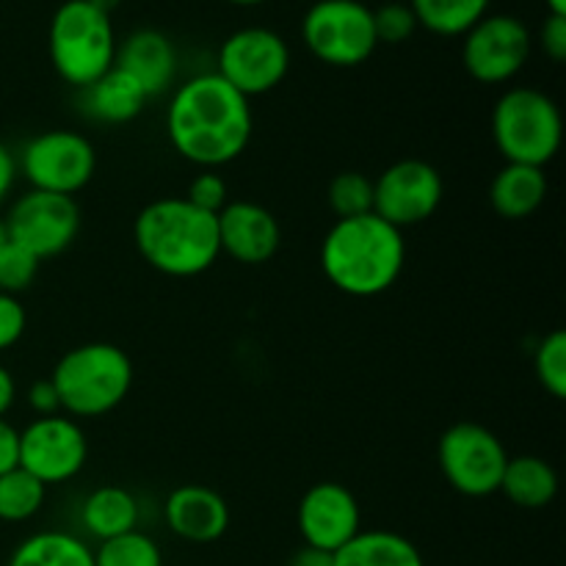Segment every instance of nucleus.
<instances>
[{
    "mask_svg": "<svg viewBox=\"0 0 566 566\" xmlns=\"http://www.w3.org/2000/svg\"><path fill=\"white\" fill-rule=\"evenodd\" d=\"M249 97L216 72H202L175 88L166 108L171 149L199 169H221L241 158L252 142Z\"/></svg>",
    "mask_w": 566,
    "mask_h": 566,
    "instance_id": "obj_1",
    "label": "nucleus"
},
{
    "mask_svg": "<svg viewBox=\"0 0 566 566\" xmlns=\"http://www.w3.org/2000/svg\"><path fill=\"white\" fill-rule=\"evenodd\" d=\"M407 263V241L398 227L370 210L337 219L321 243V269L340 293L374 298L390 291Z\"/></svg>",
    "mask_w": 566,
    "mask_h": 566,
    "instance_id": "obj_2",
    "label": "nucleus"
},
{
    "mask_svg": "<svg viewBox=\"0 0 566 566\" xmlns=\"http://www.w3.org/2000/svg\"><path fill=\"white\" fill-rule=\"evenodd\" d=\"M133 241L149 269L175 280L205 274L221 258L216 216L193 208L186 197L144 205L133 221Z\"/></svg>",
    "mask_w": 566,
    "mask_h": 566,
    "instance_id": "obj_3",
    "label": "nucleus"
},
{
    "mask_svg": "<svg viewBox=\"0 0 566 566\" xmlns=\"http://www.w3.org/2000/svg\"><path fill=\"white\" fill-rule=\"evenodd\" d=\"M50 381L61 412L72 420H94L125 401L133 387V363L114 343H83L55 363Z\"/></svg>",
    "mask_w": 566,
    "mask_h": 566,
    "instance_id": "obj_4",
    "label": "nucleus"
},
{
    "mask_svg": "<svg viewBox=\"0 0 566 566\" xmlns=\"http://www.w3.org/2000/svg\"><path fill=\"white\" fill-rule=\"evenodd\" d=\"M116 44L111 14L94 9L88 0H66L50 20V64L61 81L81 92L114 70Z\"/></svg>",
    "mask_w": 566,
    "mask_h": 566,
    "instance_id": "obj_5",
    "label": "nucleus"
},
{
    "mask_svg": "<svg viewBox=\"0 0 566 566\" xmlns=\"http://www.w3.org/2000/svg\"><path fill=\"white\" fill-rule=\"evenodd\" d=\"M492 142L506 164L545 169L564 142L562 108L534 86H514L492 108Z\"/></svg>",
    "mask_w": 566,
    "mask_h": 566,
    "instance_id": "obj_6",
    "label": "nucleus"
},
{
    "mask_svg": "<svg viewBox=\"0 0 566 566\" xmlns=\"http://www.w3.org/2000/svg\"><path fill=\"white\" fill-rule=\"evenodd\" d=\"M302 39L321 64L359 66L376 53L374 9L359 0H318L302 20Z\"/></svg>",
    "mask_w": 566,
    "mask_h": 566,
    "instance_id": "obj_7",
    "label": "nucleus"
},
{
    "mask_svg": "<svg viewBox=\"0 0 566 566\" xmlns=\"http://www.w3.org/2000/svg\"><path fill=\"white\" fill-rule=\"evenodd\" d=\"M17 171L33 191L75 197L97 171V149L77 130H44L17 155Z\"/></svg>",
    "mask_w": 566,
    "mask_h": 566,
    "instance_id": "obj_8",
    "label": "nucleus"
},
{
    "mask_svg": "<svg viewBox=\"0 0 566 566\" xmlns=\"http://www.w3.org/2000/svg\"><path fill=\"white\" fill-rule=\"evenodd\" d=\"M437 459L448 486L464 497H490L501 492L509 451L495 431L481 423H453L437 446Z\"/></svg>",
    "mask_w": 566,
    "mask_h": 566,
    "instance_id": "obj_9",
    "label": "nucleus"
},
{
    "mask_svg": "<svg viewBox=\"0 0 566 566\" xmlns=\"http://www.w3.org/2000/svg\"><path fill=\"white\" fill-rule=\"evenodd\" d=\"M11 243L42 260L59 258L75 243L81 232V208L75 197L48 191H25L11 202L3 219Z\"/></svg>",
    "mask_w": 566,
    "mask_h": 566,
    "instance_id": "obj_10",
    "label": "nucleus"
},
{
    "mask_svg": "<svg viewBox=\"0 0 566 566\" xmlns=\"http://www.w3.org/2000/svg\"><path fill=\"white\" fill-rule=\"evenodd\" d=\"M291 70V48L271 28L249 25L230 33L219 48V70L243 97H260L280 86Z\"/></svg>",
    "mask_w": 566,
    "mask_h": 566,
    "instance_id": "obj_11",
    "label": "nucleus"
},
{
    "mask_svg": "<svg viewBox=\"0 0 566 566\" xmlns=\"http://www.w3.org/2000/svg\"><path fill=\"white\" fill-rule=\"evenodd\" d=\"M534 36L514 14H486L464 33L462 64L473 81L503 86L528 64Z\"/></svg>",
    "mask_w": 566,
    "mask_h": 566,
    "instance_id": "obj_12",
    "label": "nucleus"
},
{
    "mask_svg": "<svg viewBox=\"0 0 566 566\" xmlns=\"http://www.w3.org/2000/svg\"><path fill=\"white\" fill-rule=\"evenodd\" d=\"M442 197V175L418 158L398 160L374 180V213L401 232L429 221L440 210Z\"/></svg>",
    "mask_w": 566,
    "mask_h": 566,
    "instance_id": "obj_13",
    "label": "nucleus"
},
{
    "mask_svg": "<svg viewBox=\"0 0 566 566\" xmlns=\"http://www.w3.org/2000/svg\"><path fill=\"white\" fill-rule=\"evenodd\" d=\"M86 431L70 415L36 418L20 431V468L36 475L44 486L66 484L86 468Z\"/></svg>",
    "mask_w": 566,
    "mask_h": 566,
    "instance_id": "obj_14",
    "label": "nucleus"
},
{
    "mask_svg": "<svg viewBox=\"0 0 566 566\" xmlns=\"http://www.w3.org/2000/svg\"><path fill=\"white\" fill-rule=\"evenodd\" d=\"M296 523L304 545L337 553L363 531V512L352 490L337 481H321L298 501Z\"/></svg>",
    "mask_w": 566,
    "mask_h": 566,
    "instance_id": "obj_15",
    "label": "nucleus"
},
{
    "mask_svg": "<svg viewBox=\"0 0 566 566\" xmlns=\"http://www.w3.org/2000/svg\"><path fill=\"white\" fill-rule=\"evenodd\" d=\"M221 254L241 265H263L280 252L282 230L269 208L249 199H235L216 216Z\"/></svg>",
    "mask_w": 566,
    "mask_h": 566,
    "instance_id": "obj_16",
    "label": "nucleus"
},
{
    "mask_svg": "<svg viewBox=\"0 0 566 566\" xmlns=\"http://www.w3.org/2000/svg\"><path fill=\"white\" fill-rule=\"evenodd\" d=\"M164 520L175 536L191 545L219 542L230 528V506L216 490L205 484H182L169 492Z\"/></svg>",
    "mask_w": 566,
    "mask_h": 566,
    "instance_id": "obj_17",
    "label": "nucleus"
},
{
    "mask_svg": "<svg viewBox=\"0 0 566 566\" xmlns=\"http://www.w3.org/2000/svg\"><path fill=\"white\" fill-rule=\"evenodd\" d=\"M122 72L144 88L149 99L169 92L177 75V50L166 33L155 28H138L122 44H116V61Z\"/></svg>",
    "mask_w": 566,
    "mask_h": 566,
    "instance_id": "obj_18",
    "label": "nucleus"
},
{
    "mask_svg": "<svg viewBox=\"0 0 566 566\" xmlns=\"http://www.w3.org/2000/svg\"><path fill=\"white\" fill-rule=\"evenodd\" d=\"M547 175L545 169L523 164H506L490 186V205L501 219L523 221L545 205Z\"/></svg>",
    "mask_w": 566,
    "mask_h": 566,
    "instance_id": "obj_19",
    "label": "nucleus"
},
{
    "mask_svg": "<svg viewBox=\"0 0 566 566\" xmlns=\"http://www.w3.org/2000/svg\"><path fill=\"white\" fill-rule=\"evenodd\" d=\"M147 99L144 88L119 66L83 88V108L94 122H103V125H127L142 114Z\"/></svg>",
    "mask_w": 566,
    "mask_h": 566,
    "instance_id": "obj_20",
    "label": "nucleus"
},
{
    "mask_svg": "<svg viewBox=\"0 0 566 566\" xmlns=\"http://www.w3.org/2000/svg\"><path fill=\"white\" fill-rule=\"evenodd\" d=\"M138 509L136 495L125 486H97L88 492L81 503V525L86 536L105 542L114 536L127 534L138 528Z\"/></svg>",
    "mask_w": 566,
    "mask_h": 566,
    "instance_id": "obj_21",
    "label": "nucleus"
},
{
    "mask_svg": "<svg viewBox=\"0 0 566 566\" xmlns=\"http://www.w3.org/2000/svg\"><path fill=\"white\" fill-rule=\"evenodd\" d=\"M501 492L520 509H545L558 495V473L551 462L542 457H509L506 473H503Z\"/></svg>",
    "mask_w": 566,
    "mask_h": 566,
    "instance_id": "obj_22",
    "label": "nucleus"
},
{
    "mask_svg": "<svg viewBox=\"0 0 566 566\" xmlns=\"http://www.w3.org/2000/svg\"><path fill=\"white\" fill-rule=\"evenodd\" d=\"M335 566H426L418 547L396 531H359L335 553Z\"/></svg>",
    "mask_w": 566,
    "mask_h": 566,
    "instance_id": "obj_23",
    "label": "nucleus"
},
{
    "mask_svg": "<svg viewBox=\"0 0 566 566\" xmlns=\"http://www.w3.org/2000/svg\"><path fill=\"white\" fill-rule=\"evenodd\" d=\"M6 566H94V551L70 531H39L14 547Z\"/></svg>",
    "mask_w": 566,
    "mask_h": 566,
    "instance_id": "obj_24",
    "label": "nucleus"
},
{
    "mask_svg": "<svg viewBox=\"0 0 566 566\" xmlns=\"http://www.w3.org/2000/svg\"><path fill=\"white\" fill-rule=\"evenodd\" d=\"M492 0H409L418 28L434 36H464L481 17H486Z\"/></svg>",
    "mask_w": 566,
    "mask_h": 566,
    "instance_id": "obj_25",
    "label": "nucleus"
},
{
    "mask_svg": "<svg viewBox=\"0 0 566 566\" xmlns=\"http://www.w3.org/2000/svg\"><path fill=\"white\" fill-rule=\"evenodd\" d=\"M44 501H48V486L28 470L14 468L0 475V523H28L42 512Z\"/></svg>",
    "mask_w": 566,
    "mask_h": 566,
    "instance_id": "obj_26",
    "label": "nucleus"
},
{
    "mask_svg": "<svg viewBox=\"0 0 566 566\" xmlns=\"http://www.w3.org/2000/svg\"><path fill=\"white\" fill-rule=\"evenodd\" d=\"M94 566H164V553L153 536L136 528L99 542L94 551Z\"/></svg>",
    "mask_w": 566,
    "mask_h": 566,
    "instance_id": "obj_27",
    "label": "nucleus"
},
{
    "mask_svg": "<svg viewBox=\"0 0 566 566\" xmlns=\"http://www.w3.org/2000/svg\"><path fill=\"white\" fill-rule=\"evenodd\" d=\"M329 208L337 219H354L374 210V180L363 171H340L329 182Z\"/></svg>",
    "mask_w": 566,
    "mask_h": 566,
    "instance_id": "obj_28",
    "label": "nucleus"
},
{
    "mask_svg": "<svg viewBox=\"0 0 566 566\" xmlns=\"http://www.w3.org/2000/svg\"><path fill=\"white\" fill-rule=\"evenodd\" d=\"M534 374L553 398H566V335L553 329L539 340L534 352Z\"/></svg>",
    "mask_w": 566,
    "mask_h": 566,
    "instance_id": "obj_29",
    "label": "nucleus"
},
{
    "mask_svg": "<svg viewBox=\"0 0 566 566\" xmlns=\"http://www.w3.org/2000/svg\"><path fill=\"white\" fill-rule=\"evenodd\" d=\"M39 274V260L31 252L20 249L17 243H6L0 249V291L20 296L33 285Z\"/></svg>",
    "mask_w": 566,
    "mask_h": 566,
    "instance_id": "obj_30",
    "label": "nucleus"
},
{
    "mask_svg": "<svg viewBox=\"0 0 566 566\" xmlns=\"http://www.w3.org/2000/svg\"><path fill=\"white\" fill-rule=\"evenodd\" d=\"M374 28L379 44H401L418 31V20L409 3H387L374 11Z\"/></svg>",
    "mask_w": 566,
    "mask_h": 566,
    "instance_id": "obj_31",
    "label": "nucleus"
},
{
    "mask_svg": "<svg viewBox=\"0 0 566 566\" xmlns=\"http://www.w3.org/2000/svg\"><path fill=\"white\" fill-rule=\"evenodd\" d=\"M186 199L193 205V208L219 216L221 208L230 202L227 180L216 169H202L197 177H193L191 186H188Z\"/></svg>",
    "mask_w": 566,
    "mask_h": 566,
    "instance_id": "obj_32",
    "label": "nucleus"
},
{
    "mask_svg": "<svg viewBox=\"0 0 566 566\" xmlns=\"http://www.w3.org/2000/svg\"><path fill=\"white\" fill-rule=\"evenodd\" d=\"M28 329V313L20 296L0 291V352H9L22 340Z\"/></svg>",
    "mask_w": 566,
    "mask_h": 566,
    "instance_id": "obj_33",
    "label": "nucleus"
},
{
    "mask_svg": "<svg viewBox=\"0 0 566 566\" xmlns=\"http://www.w3.org/2000/svg\"><path fill=\"white\" fill-rule=\"evenodd\" d=\"M539 44L551 61H556V64L566 61V17L547 14V20L539 28Z\"/></svg>",
    "mask_w": 566,
    "mask_h": 566,
    "instance_id": "obj_34",
    "label": "nucleus"
},
{
    "mask_svg": "<svg viewBox=\"0 0 566 566\" xmlns=\"http://www.w3.org/2000/svg\"><path fill=\"white\" fill-rule=\"evenodd\" d=\"M25 401L31 407V412H36V418H50V415H61V401L59 392H55L53 381L42 379L33 381L25 392Z\"/></svg>",
    "mask_w": 566,
    "mask_h": 566,
    "instance_id": "obj_35",
    "label": "nucleus"
},
{
    "mask_svg": "<svg viewBox=\"0 0 566 566\" xmlns=\"http://www.w3.org/2000/svg\"><path fill=\"white\" fill-rule=\"evenodd\" d=\"M20 468V429L0 418V475Z\"/></svg>",
    "mask_w": 566,
    "mask_h": 566,
    "instance_id": "obj_36",
    "label": "nucleus"
},
{
    "mask_svg": "<svg viewBox=\"0 0 566 566\" xmlns=\"http://www.w3.org/2000/svg\"><path fill=\"white\" fill-rule=\"evenodd\" d=\"M17 158L3 142H0V205L9 199V193L14 191V182H17Z\"/></svg>",
    "mask_w": 566,
    "mask_h": 566,
    "instance_id": "obj_37",
    "label": "nucleus"
},
{
    "mask_svg": "<svg viewBox=\"0 0 566 566\" xmlns=\"http://www.w3.org/2000/svg\"><path fill=\"white\" fill-rule=\"evenodd\" d=\"M287 566H335V553L315 551V547L304 545L302 551L293 553L291 564Z\"/></svg>",
    "mask_w": 566,
    "mask_h": 566,
    "instance_id": "obj_38",
    "label": "nucleus"
},
{
    "mask_svg": "<svg viewBox=\"0 0 566 566\" xmlns=\"http://www.w3.org/2000/svg\"><path fill=\"white\" fill-rule=\"evenodd\" d=\"M17 401V381L11 376V370L6 365H0V418L9 415V409Z\"/></svg>",
    "mask_w": 566,
    "mask_h": 566,
    "instance_id": "obj_39",
    "label": "nucleus"
},
{
    "mask_svg": "<svg viewBox=\"0 0 566 566\" xmlns=\"http://www.w3.org/2000/svg\"><path fill=\"white\" fill-rule=\"evenodd\" d=\"M88 3H92L94 9H99V11H105V14H111V11H114L116 6L122 3V0H88Z\"/></svg>",
    "mask_w": 566,
    "mask_h": 566,
    "instance_id": "obj_40",
    "label": "nucleus"
},
{
    "mask_svg": "<svg viewBox=\"0 0 566 566\" xmlns=\"http://www.w3.org/2000/svg\"><path fill=\"white\" fill-rule=\"evenodd\" d=\"M547 14H562L566 17V0H545Z\"/></svg>",
    "mask_w": 566,
    "mask_h": 566,
    "instance_id": "obj_41",
    "label": "nucleus"
},
{
    "mask_svg": "<svg viewBox=\"0 0 566 566\" xmlns=\"http://www.w3.org/2000/svg\"><path fill=\"white\" fill-rule=\"evenodd\" d=\"M227 3H235V6H260L265 0H227Z\"/></svg>",
    "mask_w": 566,
    "mask_h": 566,
    "instance_id": "obj_42",
    "label": "nucleus"
},
{
    "mask_svg": "<svg viewBox=\"0 0 566 566\" xmlns=\"http://www.w3.org/2000/svg\"><path fill=\"white\" fill-rule=\"evenodd\" d=\"M9 243V235H6V227H3V219H0V249Z\"/></svg>",
    "mask_w": 566,
    "mask_h": 566,
    "instance_id": "obj_43",
    "label": "nucleus"
}]
</instances>
